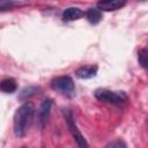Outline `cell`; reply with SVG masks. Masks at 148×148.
Listing matches in <instances>:
<instances>
[{"label": "cell", "mask_w": 148, "mask_h": 148, "mask_svg": "<svg viewBox=\"0 0 148 148\" xmlns=\"http://www.w3.org/2000/svg\"><path fill=\"white\" fill-rule=\"evenodd\" d=\"M35 116V106L31 102H25L14 113V133L18 138H23L29 131Z\"/></svg>", "instance_id": "6da1fadb"}, {"label": "cell", "mask_w": 148, "mask_h": 148, "mask_svg": "<svg viewBox=\"0 0 148 148\" xmlns=\"http://www.w3.org/2000/svg\"><path fill=\"white\" fill-rule=\"evenodd\" d=\"M95 97L101 102L113 104V105H123L127 102V96L124 91H112L105 88L96 89Z\"/></svg>", "instance_id": "7a4b0ae2"}, {"label": "cell", "mask_w": 148, "mask_h": 148, "mask_svg": "<svg viewBox=\"0 0 148 148\" xmlns=\"http://www.w3.org/2000/svg\"><path fill=\"white\" fill-rule=\"evenodd\" d=\"M51 88L57 92L66 96L73 97L75 95V84L71 76H58L51 81Z\"/></svg>", "instance_id": "3957f363"}, {"label": "cell", "mask_w": 148, "mask_h": 148, "mask_svg": "<svg viewBox=\"0 0 148 148\" xmlns=\"http://www.w3.org/2000/svg\"><path fill=\"white\" fill-rule=\"evenodd\" d=\"M65 119H66V123H67V126L69 128V132L72 134V136L74 138V140L76 141V143L80 146V147H88V143L86 141V139L83 138V135L81 134L80 130L77 128L75 121H74V118H73V114L69 110H66L65 112Z\"/></svg>", "instance_id": "277c9868"}, {"label": "cell", "mask_w": 148, "mask_h": 148, "mask_svg": "<svg viewBox=\"0 0 148 148\" xmlns=\"http://www.w3.org/2000/svg\"><path fill=\"white\" fill-rule=\"evenodd\" d=\"M127 0H99L97 2V8L102 12H113L123 8Z\"/></svg>", "instance_id": "5b68a950"}, {"label": "cell", "mask_w": 148, "mask_h": 148, "mask_svg": "<svg viewBox=\"0 0 148 148\" xmlns=\"http://www.w3.org/2000/svg\"><path fill=\"white\" fill-rule=\"evenodd\" d=\"M51 105H52V102L51 99H45L43 101L40 108H39V111H38V123L40 125V127H43L49 118H50V113H51Z\"/></svg>", "instance_id": "8992f818"}, {"label": "cell", "mask_w": 148, "mask_h": 148, "mask_svg": "<svg viewBox=\"0 0 148 148\" xmlns=\"http://www.w3.org/2000/svg\"><path fill=\"white\" fill-rule=\"evenodd\" d=\"M84 16V12L81 10L80 8L77 7H69V8H66L64 12H62V21L65 22H69V21H75V20H79L81 17Z\"/></svg>", "instance_id": "52a82bcc"}, {"label": "cell", "mask_w": 148, "mask_h": 148, "mask_svg": "<svg viewBox=\"0 0 148 148\" xmlns=\"http://www.w3.org/2000/svg\"><path fill=\"white\" fill-rule=\"evenodd\" d=\"M97 71H98V67L96 65L83 66V67H80L75 71V75L79 79H90L97 74Z\"/></svg>", "instance_id": "ba28073f"}, {"label": "cell", "mask_w": 148, "mask_h": 148, "mask_svg": "<svg viewBox=\"0 0 148 148\" xmlns=\"http://www.w3.org/2000/svg\"><path fill=\"white\" fill-rule=\"evenodd\" d=\"M84 16L87 17V20L92 23V24H97L98 22H101V20L103 18V14H102V10H99L97 7H91L89 8L86 13H84Z\"/></svg>", "instance_id": "9c48e42d"}, {"label": "cell", "mask_w": 148, "mask_h": 148, "mask_svg": "<svg viewBox=\"0 0 148 148\" xmlns=\"http://www.w3.org/2000/svg\"><path fill=\"white\" fill-rule=\"evenodd\" d=\"M16 88H17V84L13 77H7V79H3L2 81H0V90L2 92L12 94L16 90Z\"/></svg>", "instance_id": "30bf717a"}, {"label": "cell", "mask_w": 148, "mask_h": 148, "mask_svg": "<svg viewBox=\"0 0 148 148\" xmlns=\"http://www.w3.org/2000/svg\"><path fill=\"white\" fill-rule=\"evenodd\" d=\"M37 91H38V88H36V87H28V88H24L21 91V94H20L18 97H20V99H25V98L35 95Z\"/></svg>", "instance_id": "8fae6325"}, {"label": "cell", "mask_w": 148, "mask_h": 148, "mask_svg": "<svg viewBox=\"0 0 148 148\" xmlns=\"http://www.w3.org/2000/svg\"><path fill=\"white\" fill-rule=\"evenodd\" d=\"M139 62L143 68L147 67V49L146 47L139 51Z\"/></svg>", "instance_id": "7c38bea8"}, {"label": "cell", "mask_w": 148, "mask_h": 148, "mask_svg": "<svg viewBox=\"0 0 148 148\" xmlns=\"http://www.w3.org/2000/svg\"><path fill=\"white\" fill-rule=\"evenodd\" d=\"M15 6V2L13 0H0V10L10 9Z\"/></svg>", "instance_id": "4fadbf2b"}, {"label": "cell", "mask_w": 148, "mask_h": 148, "mask_svg": "<svg viewBox=\"0 0 148 148\" xmlns=\"http://www.w3.org/2000/svg\"><path fill=\"white\" fill-rule=\"evenodd\" d=\"M106 147H126V143H124V142L120 141V140H117V141L110 142Z\"/></svg>", "instance_id": "5bb4252c"}, {"label": "cell", "mask_w": 148, "mask_h": 148, "mask_svg": "<svg viewBox=\"0 0 148 148\" xmlns=\"http://www.w3.org/2000/svg\"><path fill=\"white\" fill-rule=\"evenodd\" d=\"M143 1H145V0H143Z\"/></svg>", "instance_id": "9a60e30c"}]
</instances>
